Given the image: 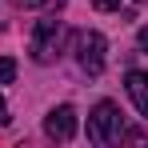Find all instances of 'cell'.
<instances>
[{
    "label": "cell",
    "mask_w": 148,
    "mask_h": 148,
    "mask_svg": "<svg viewBox=\"0 0 148 148\" xmlns=\"http://www.w3.org/2000/svg\"><path fill=\"white\" fill-rule=\"evenodd\" d=\"M64 36H68L64 20H56V16L36 20V28H32V44H28L32 60H36V64H52V60L64 52Z\"/></svg>",
    "instance_id": "6da1fadb"
},
{
    "label": "cell",
    "mask_w": 148,
    "mask_h": 148,
    "mask_svg": "<svg viewBox=\"0 0 148 148\" xmlns=\"http://www.w3.org/2000/svg\"><path fill=\"white\" fill-rule=\"evenodd\" d=\"M124 116L112 100H100L96 108L88 112V144H116L124 140Z\"/></svg>",
    "instance_id": "7a4b0ae2"
},
{
    "label": "cell",
    "mask_w": 148,
    "mask_h": 148,
    "mask_svg": "<svg viewBox=\"0 0 148 148\" xmlns=\"http://www.w3.org/2000/svg\"><path fill=\"white\" fill-rule=\"evenodd\" d=\"M72 52H76L80 72L100 76V72H104V60H108V40H104L100 32H92V28H84V32L72 36Z\"/></svg>",
    "instance_id": "3957f363"
},
{
    "label": "cell",
    "mask_w": 148,
    "mask_h": 148,
    "mask_svg": "<svg viewBox=\"0 0 148 148\" xmlns=\"http://www.w3.org/2000/svg\"><path fill=\"white\" fill-rule=\"evenodd\" d=\"M44 132H48L52 140H72L76 136V108L72 104H60V108H52L48 116H44Z\"/></svg>",
    "instance_id": "277c9868"
},
{
    "label": "cell",
    "mask_w": 148,
    "mask_h": 148,
    "mask_svg": "<svg viewBox=\"0 0 148 148\" xmlns=\"http://www.w3.org/2000/svg\"><path fill=\"white\" fill-rule=\"evenodd\" d=\"M124 88H128V96H132V104H136V112L148 116V72L132 68V72L124 76Z\"/></svg>",
    "instance_id": "5b68a950"
},
{
    "label": "cell",
    "mask_w": 148,
    "mask_h": 148,
    "mask_svg": "<svg viewBox=\"0 0 148 148\" xmlns=\"http://www.w3.org/2000/svg\"><path fill=\"white\" fill-rule=\"evenodd\" d=\"M12 80H16V60L0 56V84H12Z\"/></svg>",
    "instance_id": "8992f818"
},
{
    "label": "cell",
    "mask_w": 148,
    "mask_h": 148,
    "mask_svg": "<svg viewBox=\"0 0 148 148\" xmlns=\"http://www.w3.org/2000/svg\"><path fill=\"white\" fill-rule=\"evenodd\" d=\"M16 8H60L64 0H12Z\"/></svg>",
    "instance_id": "52a82bcc"
},
{
    "label": "cell",
    "mask_w": 148,
    "mask_h": 148,
    "mask_svg": "<svg viewBox=\"0 0 148 148\" xmlns=\"http://www.w3.org/2000/svg\"><path fill=\"white\" fill-rule=\"evenodd\" d=\"M92 8H100V12H120L124 0H92Z\"/></svg>",
    "instance_id": "ba28073f"
},
{
    "label": "cell",
    "mask_w": 148,
    "mask_h": 148,
    "mask_svg": "<svg viewBox=\"0 0 148 148\" xmlns=\"http://www.w3.org/2000/svg\"><path fill=\"white\" fill-rule=\"evenodd\" d=\"M136 44H140V48L148 52V28H140V32H136Z\"/></svg>",
    "instance_id": "9c48e42d"
},
{
    "label": "cell",
    "mask_w": 148,
    "mask_h": 148,
    "mask_svg": "<svg viewBox=\"0 0 148 148\" xmlns=\"http://www.w3.org/2000/svg\"><path fill=\"white\" fill-rule=\"evenodd\" d=\"M0 124H8V104L0 100Z\"/></svg>",
    "instance_id": "30bf717a"
}]
</instances>
